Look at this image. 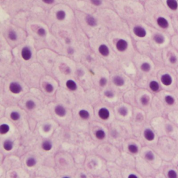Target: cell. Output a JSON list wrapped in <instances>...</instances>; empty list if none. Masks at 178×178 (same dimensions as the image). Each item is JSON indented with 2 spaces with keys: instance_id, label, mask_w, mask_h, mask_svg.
<instances>
[{
  "instance_id": "cell-1",
  "label": "cell",
  "mask_w": 178,
  "mask_h": 178,
  "mask_svg": "<svg viewBox=\"0 0 178 178\" xmlns=\"http://www.w3.org/2000/svg\"><path fill=\"white\" fill-rule=\"evenodd\" d=\"M128 47H129V44H128V42L125 39L120 38L116 41V43H115V48L120 52H124L128 49Z\"/></svg>"
},
{
  "instance_id": "cell-2",
  "label": "cell",
  "mask_w": 178,
  "mask_h": 178,
  "mask_svg": "<svg viewBox=\"0 0 178 178\" xmlns=\"http://www.w3.org/2000/svg\"><path fill=\"white\" fill-rule=\"evenodd\" d=\"M9 89L10 91H11V93L15 94V95L20 94V93L22 91V90H23L21 84L17 82H13L10 83Z\"/></svg>"
},
{
  "instance_id": "cell-3",
  "label": "cell",
  "mask_w": 178,
  "mask_h": 178,
  "mask_svg": "<svg viewBox=\"0 0 178 178\" xmlns=\"http://www.w3.org/2000/svg\"><path fill=\"white\" fill-rule=\"evenodd\" d=\"M133 33L136 36L140 38H145L147 35V32L146 29H145L143 26L140 25H136L134 26Z\"/></svg>"
},
{
  "instance_id": "cell-4",
  "label": "cell",
  "mask_w": 178,
  "mask_h": 178,
  "mask_svg": "<svg viewBox=\"0 0 178 178\" xmlns=\"http://www.w3.org/2000/svg\"><path fill=\"white\" fill-rule=\"evenodd\" d=\"M21 57L24 61H29L32 57V51L29 47L25 46L21 50Z\"/></svg>"
},
{
  "instance_id": "cell-5",
  "label": "cell",
  "mask_w": 178,
  "mask_h": 178,
  "mask_svg": "<svg viewBox=\"0 0 178 178\" xmlns=\"http://www.w3.org/2000/svg\"><path fill=\"white\" fill-rule=\"evenodd\" d=\"M160 80L161 84L165 86H170L173 84V77H172V76L168 73L163 74L161 76Z\"/></svg>"
},
{
  "instance_id": "cell-6",
  "label": "cell",
  "mask_w": 178,
  "mask_h": 178,
  "mask_svg": "<svg viewBox=\"0 0 178 178\" xmlns=\"http://www.w3.org/2000/svg\"><path fill=\"white\" fill-rule=\"evenodd\" d=\"M157 24L159 27L163 29H166L169 26V22L166 18L163 17V16H159L157 18Z\"/></svg>"
},
{
  "instance_id": "cell-7",
  "label": "cell",
  "mask_w": 178,
  "mask_h": 178,
  "mask_svg": "<svg viewBox=\"0 0 178 178\" xmlns=\"http://www.w3.org/2000/svg\"><path fill=\"white\" fill-rule=\"evenodd\" d=\"M98 116L103 121H107L110 117V111L106 107H102L98 111Z\"/></svg>"
},
{
  "instance_id": "cell-8",
  "label": "cell",
  "mask_w": 178,
  "mask_h": 178,
  "mask_svg": "<svg viewBox=\"0 0 178 178\" xmlns=\"http://www.w3.org/2000/svg\"><path fill=\"white\" fill-rule=\"evenodd\" d=\"M54 113H56V115H57V116L63 118V117H65L66 115L67 111H66L65 108L63 106V105L58 104L54 108Z\"/></svg>"
},
{
  "instance_id": "cell-9",
  "label": "cell",
  "mask_w": 178,
  "mask_h": 178,
  "mask_svg": "<svg viewBox=\"0 0 178 178\" xmlns=\"http://www.w3.org/2000/svg\"><path fill=\"white\" fill-rule=\"evenodd\" d=\"M143 136L145 139L148 141H152L155 138V134L150 128H147L143 132Z\"/></svg>"
},
{
  "instance_id": "cell-10",
  "label": "cell",
  "mask_w": 178,
  "mask_h": 178,
  "mask_svg": "<svg viewBox=\"0 0 178 178\" xmlns=\"http://www.w3.org/2000/svg\"><path fill=\"white\" fill-rule=\"evenodd\" d=\"M98 51L102 57H107L110 54V50L107 45L102 44L98 47Z\"/></svg>"
},
{
  "instance_id": "cell-11",
  "label": "cell",
  "mask_w": 178,
  "mask_h": 178,
  "mask_svg": "<svg viewBox=\"0 0 178 178\" xmlns=\"http://www.w3.org/2000/svg\"><path fill=\"white\" fill-rule=\"evenodd\" d=\"M165 4L168 8L173 11H176L178 9V2L177 0H166Z\"/></svg>"
},
{
  "instance_id": "cell-12",
  "label": "cell",
  "mask_w": 178,
  "mask_h": 178,
  "mask_svg": "<svg viewBox=\"0 0 178 178\" xmlns=\"http://www.w3.org/2000/svg\"><path fill=\"white\" fill-rule=\"evenodd\" d=\"M113 83L115 86L121 87L125 84V79L120 75H115L113 77Z\"/></svg>"
},
{
  "instance_id": "cell-13",
  "label": "cell",
  "mask_w": 178,
  "mask_h": 178,
  "mask_svg": "<svg viewBox=\"0 0 178 178\" xmlns=\"http://www.w3.org/2000/svg\"><path fill=\"white\" fill-rule=\"evenodd\" d=\"M65 86L66 88L70 90V91H75L76 89H77V84L72 79H68L66 81Z\"/></svg>"
},
{
  "instance_id": "cell-14",
  "label": "cell",
  "mask_w": 178,
  "mask_h": 178,
  "mask_svg": "<svg viewBox=\"0 0 178 178\" xmlns=\"http://www.w3.org/2000/svg\"><path fill=\"white\" fill-rule=\"evenodd\" d=\"M85 20H86V22L87 23V24H88V26H92V27H94V26H97V24H98V21H97V20L93 17V16L90 15H86V18H85Z\"/></svg>"
},
{
  "instance_id": "cell-15",
  "label": "cell",
  "mask_w": 178,
  "mask_h": 178,
  "mask_svg": "<svg viewBox=\"0 0 178 178\" xmlns=\"http://www.w3.org/2000/svg\"><path fill=\"white\" fill-rule=\"evenodd\" d=\"M153 40L154 41V43L157 45H162L164 43L165 38V37L163 36L161 34H155L153 36Z\"/></svg>"
},
{
  "instance_id": "cell-16",
  "label": "cell",
  "mask_w": 178,
  "mask_h": 178,
  "mask_svg": "<svg viewBox=\"0 0 178 178\" xmlns=\"http://www.w3.org/2000/svg\"><path fill=\"white\" fill-rule=\"evenodd\" d=\"M149 88L152 92H158L160 89V85H159V82H157L155 80L150 81V82L149 83Z\"/></svg>"
},
{
  "instance_id": "cell-17",
  "label": "cell",
  "mask_w": 178,
  "mask_h": 178,
  "mask_svg": "<svg viewBox=\"0 0 178 178\" xmlns=\"http://www.w3.org/2000/svg\"><path fill=\"white\" fill-rule=\"evenodd\" d=\"M41 148L44 151L48 152V151H50L52 149L53 144L51 140H45L44 141H43L42 144H41Z\"/></svg>"
},
{
  "instance_id": "cell-18",
  "label": "cell",
  "mask_w": 178,
  "mask_h": 178,
  "mask_svg": "<svg viewBox=\"0 0 178 178\" xmlns=\"http://www.w3.org/2000/svg\"><path fill=\"white\" fill-rule=\"evenodd\" d=\"M14 143L11 140L7 139L3 143V148L6 151H11L13 149Z\"/></svg>"
},
{
  "instance_id": "cell-19",
  "label": "cell",
  "mask_w": 178,
  "mask_h": 178,
  "mask_svg": "<svg viewBox=\"0 0 178 178\" xmlns=\"http://www.w3.org/2000/svg\"><path fill=\"white\" fill-rule=\"evenodd\" d=\"M79 116L83 120H88L90 118V113L86 109H81L78 113Z\"/></svg>"
},
{
  "instance_id": "cell-20",
  "label": "cell",
  "mask_w": 178,
  "mask_h": 178,
  "mask_svg": "<svg viewBox=\"0 0 178 178\" xmlns=\"http://www.w3.org/2000/svg\"><path fill=\"white\" fill-rule=\"evenodd\" d=\"M59 69L62 73L65 74H69L71 73V69H70L69 66L65 63H61V65L59 66Z\"/></svg>"
},
{
  "instance_id": "cell-21",
  "label": "cell",
  "mask_w": 178,
  "mask_h": 178,
  "mask_svg": "<svg viewBox=\"0 0 178 178\" xmlns=\"http://www.w3.org/2000/svg\"><path fill=\"white\" fill-rule=\"evenodd\" d=\"M10 131V126L6 123L0 125V135H5Z\"/></svg>"
},
{
  "instance_id": "cell-22",
  "label": "cell",
  "mask_w": 178,
  "mask_h": 178,
  "mask_svg": "<svg viewBox=\"0 0 178 178\" xmlns=\"http://www.w3.org/2000/svg\"><path fill=\"white\" fill-rule=\"evenodd\" d=\"M36 163H37V160L36 159V158H35V157H28V158L26 159V166H28L29 168L35 166V165H36Z\"/></svg>"
},
{
  "instance_id": "cell-23",
  "label": "cell",
  "mask_w": 178,
  "mask_h": 178,
  "mask_svg": "<svg viewBox=\"0 0 178 178\" xmlns=\"http://www.w3.org/2000/svg\"><path fill=\"white\" fill-rule=\"evenodd\" d=\"M95 135H96L97 139L98 140H104L105 137H106V133L102 129H99L97 130L96 133H95Z\"/></svg>"
},
{
  "instance_id": "cell-24",
  "label": "cell",
  "mask_w": 178,
  "mask_h": 178,
  "mask_svg": "<svg viewBox=\"0 0 178 178\" xmlns=\"http://www.w3.org/2000/svg\"><path fill=\"white\" fill-rule=\"evenodd\" d=\"M127 150L132 154H137L138 151H139V148H138L137 145L131 143L127 146Z\"/></svg>"
},
{
  "instance_id": "cell-25",
  "label": "cell",
  "mask_w": 178,
  "mask_h": 178,
  "mask_svg": "<svg viewBox=\"0 0 178 178\" xmlns=\"http://www.w3.org/2000/svg\"><path fill=\"white\" fill-rule=\"evenodd\" d=\"M43 88H44L45 90L47 93H51L54 91V90L53 85L49 82H44V84H43Z\"/></svg>"
},
{
  "instance_id": "cell-26",
  "label": "cell",
  "mask_w": 178,
  "mask_h": 178,
  "mask_svg": "<svg viewBox=\"0 0 178 178\" xmlns=\"http://www.w3.org/2000/svg\"><path fill=\"white\" fill-rule=\"evenodd\" d=\"M151 65L148 62H143L140 65V70L144 72H149L151 70Z\"/></svg>"
},
{
  "instance_id": "cell-27",
  "label": "cell",
  "mask_w": 178,
  "mask_h": 178,
  "mask_svg": "<svg viewBox=\"0 0 178 178\" xmlns=\"http://www.w3.org/2000/svg\"><path fill=\"white\" fill-rule=\"evenodd\" d=\"M25 107H26V108L28 109V110H29V111L34 110V109L36 108V102H35L34 100H28L25 102Z\"/></svg>"
},
{
  "instance_id": "cell-28",
  "label": "cell",
  "mask_w": 178,
  "mask_h": 178,
  "mask_svg": "<svg viewBox=\"0 0 178 178\" xmlns=\"http://www.w3.org/2000/svg\"><path fill=\"white\" fill-rule=\"evenodd\" d=\"M66 17V13L63 10H59L56 13V18L59 21H63V20H65Z\"/></svg>"
},
{
  "instance_id": "cell-29",
  "label": "cell",
  "mask_w": 178,
  "mask_h": 178,
  "mask_svg": "<svg viewBox=\"0 0 178 178\" xmlns=\"http://www.w3.org/2000/svg\"><path fill=\"white\" fill-rule=\"evenodd\" d=\"M140 101L143 106H147V105H148L149 103H150V98L148 95L145 94V95H143V96L140 97Z\"/></svg>"
},
{
  "instance_id": "cell-30",
  "label": "cell",
  "mask_w": 178,
  "mask_h": 178,
  "mask_svg": "<svg viewBox=\"0 0 178 178\" xmlns=\"http://www.w3.org/2000/svg\"><path fill=\"white\" fill-rule=\"evenodd\" d=\"M144 157L146 158V160L149 161H152L155 159V155L151 150H148L144 154Z\"/></svg>"
},
{
  "instance_id": "cell-31",
  "label": "cell",
  "mask_w": 178,
  "mask_h": 178,
  "mask_svg": "<svg viewBox=\"0 0 178 178\" xmlns=\"http://www.w3.org/2000/svg\"><path fill=\"white\" fill-rule=\"evenodd\" d=\"M164 100L165 102L168 105H169V106H172V105H173L175 102V98L172 96H170V95H167V96H165Z\"/></svg>"
},
{
  "instance_id": "cell-32",
  "label": "cell",
  "mask_w": 178,
  "mask_h": 178,
  "mask_svg": "<svg viewBox=\"0 0 178 178\" xmlns=\"http://www.w3.org/2000/svg\"><path fill=\"white\" fill-rule=\"evenodd\" d=\"M20 117H21L20 113L18 112V111H12L11 114H10V118H11V119L13 121H19L20 119Z\"/></svg>"
},
{
  "instance_id": "cell-33",
  "label": "cell",
  "mask_w": 178,
  "mask_h": 178,
  "mask_svg": "<svg viewBox=\"0 0 178 178\" xmlns=\"http://www.w3.org/2000/svg\"><path fill=\"white\" fill-rule=\"evenodd\" d=\"M8 38H9L10 40L12 41L17 40V39L18 38V34L15 32V31L10 30L9 33H8Z\"/></svg>"
},
{
  "instance_id": "cell-34",
  "label": "cell",
  "mask_w": 178,
  "mask_h": 178,
  "mask_svg": "<svg viewBox=\"0 0 178 178\" xmlns=\"http://www.w3.org/2000/svg\"><path fill=\"white\" fill-rule=\"evenodd\" d=\"M128 113H129V111H128V109L126 107L122 106L119 107L118 109V113L121 116L125 117L128 115Z\"/></svg>"
},
{
  "instance_id": "cell-35",
  "label": "cell",
  "mask_w": 178,
  "mask_h": 178,
  "mask_svg": "<svg viewBox=\"0 0 178 178\" xmlns=\"http://www.w3.org/2000/svg\"><path fill=\"white\" fill-rule=\"evenodd\" d=\"M42 129L43 132H45V133H48L51 129V125L50 123H45L42 126Z\"/></svg>"
},
{
  "instance_id": "cell-36",
  "label": "cell",
  "mask_w": 178,
  "mask_h": 178,
  "mask_svg": "<svg viewBox=\"0 0 178 178\" xmlns=\"http://www.w3.org/2000/svg\"><path fill=\"white\" fill-rule=\"evenodd\" d=\"M177 173L175 170L171 169L168 171V177L169 178H177Z\"/></svg>"
},
{
  "instance_id": "cell-37",
  "label": "cell",
  "mask_w": 178,
  "mask_h": 178,
  "mask_svg": "<svg viewBox=\"0 0 178 178\" xmlns=\"http://www.w3.org/2000/svg\"><path fill=\"white\" fill-rule=\"evenodd\" d=\"M36 33H37V34H38V36H40V37H45L47 34L46 30H45V29L43 28V27H40L39 29H38V30H37Z\"/></svg>"
},
{
  "instance_id": "cell-38",
  "label": "cell",
  "mask_w": 178,
  "mask_h": 178,
  "mask_svg": "<svg viewBox=\"0 0 178 178\" xmlns=\"http://www.w3.org/2000/svg\"><path fill=\"white\" fill-rule=\"evenodd\" d=\"M104 96H105V97H107V98L111 99V98H114L115 93L112 91V90H106V91H104Z\"/></svg>"
},
{
  "instance_id": "cell-39",
  "label": "cell",
  "mask_w": 178,
  "mask_h": 178,
  "mask_svg": "<svg viewBox=\"0 0 178 178\" xmlns=\"http://www.w3.org/2000/svg\"><path fill=\"white\" fill-rule=\"evenodd\" d=\"M107 79L106 77H104V76H102V77H101L100 79V80H99V85L101 87H104L107 86Z\"/></svg>"
},
{
  "instance_id": "cell-40",
  "label": "cell",
  "mask_w": 178,
  "mask_h": 178,
  "mask_svg": "<svg viewBox=\"0 0 178 178\" xmlns=\"http://www.w3.org/2000/svg\"><path fill=\"white\" fill-rule=\"evenodd\" d=\"M168 60H169L170 63H172V64H175V63H177V57H176L175 55L171 54V55L169 57Z\"/></svg>"
},
{
  "instance_id": "cell-41",
  "label": "cell",
  "mask_w": 178,
  "mask_h": 178,
  "mask_svg": "<svg viewBox=\"0 0 178 178\" xmlns=\"http://www.w3.org/2000/svg\"><path fill=\"white\" fill-rule=\"evenodd\" d=\"M90 2L93 4L95 6H97V7L100 6L102 3V0H90Z\"/></svg>"
},
{
  "instance_id": "cell-42",
  "label": "cell",
  "mask_w": 178,
  "mask_h": 178,
  "mask_svg": "<svg viewBox=\"0 0 178 178\" xmlns=\"http://www.w3.org/2000/svg\"><path fill=\"white\" fill-rule=\"evenodd\" d=\"M67 51H68V54L69 55H73L74 53V49L73 48V47H69L67 49Z\"/></svg>"
},
{
  "instance_id": "cell-43",
  "label": "cell",
  "mask_w": 178,
  "mask_h": 178,
  "mask_svg": "<svg viewBox=\"0 0 178 178\" xmlns=\"http://www.w3.org/2000/svg\"><path fill=\"white\" fill-rule=\"evenodd\" d=\"M76 74H77V75L79 76H81V77H82V76H83V75L84 74V72L82 70L78 69L77 71H76Z\"/></svg>"
},
{
  "instance_id": "cell-44",
  "label": "cell",
  "mask_w": 178,
  "mask_h": 178,
  "mask_svg": "<svg viewBox=\"0 0 178 178\" xmlns=\"http://www.w3.org/2000/svg\"><path fill=\"white\" fill-rule=\"evenodd\" d=\"M42 1L47 4H51L54 2V0H42Z\"/></svg>"
},
{
  "instance_id": "cell-45",
  "label": "cell",
  "mask_w": 178,
  "mask_h": 178,
  "mask_svg": "<svg viewBox=\"0 0 178 178\" xmlns=\"http://www.w3.org/2000/svg\"><path fill=\"white\" fill-rule=\"evenodd\" d=\"M65 42L67 45H70V43H71V40H70V38H66L65 39Z\"/></svg>"
},
{
  "instance_id": "cell-46",
  "label": "cell",
  "mask_w": 178,
  "mask_h": 178,
  "mask_svg": "<svg viewBox=\"0 0 178 178\" xmlns=\"http://www.w3.org/2000/svg\"><path fill=\"white\" fill-rule=\"evenodd\" d=\"M128 177L129 178H138V176L134 175V174H130V175H128Z\"/></svg>"
},
{
  "instance_id": "cell-47",
  "label": "cell",
  "mask_w": 178,
  "mask_h": 178,
  "mask_svg": "<svg viewBox=\"0 0 178 178\" xmlns=\"http://www.w3.org/2000/svg\"><path fill=\"white\" fill-rule=\"evenodd\" d=\"M167 130L168 132H171L173 130V127L171 125H167Z\"/></svg>"
},
{
  "instance_id": "cell-48",
  "label": "cell",
  "mask_w": 178,
  "mask_h": 178,
  "mask_svg": "<svg viewBox=\"0 0 178 178\" xmlns=\"http://www.w3.org/2000/svg\"><path fill=\"white\" fill-rule=\"evenodd\" d=\"M86 59H87V61H88V62H90V61H91L92 59H91V58H90V56H87Z\"/></svg>"
},
{
  "instance_id": "cell-49",
  "label": "cell",
  "mask_w": 178,
  "mask_h": 178,
  "mask_svg": "<svg viewBox=\"0 0 178 178\" xmlns=\"http://www.w3.org/2000/svg\"><path fill=\"white\" fill-rule=\"evenodd\" d=\"M80 177H83V178H86V175H84V174H82V175H80Z\"/></svg>"
}]
</instances>
